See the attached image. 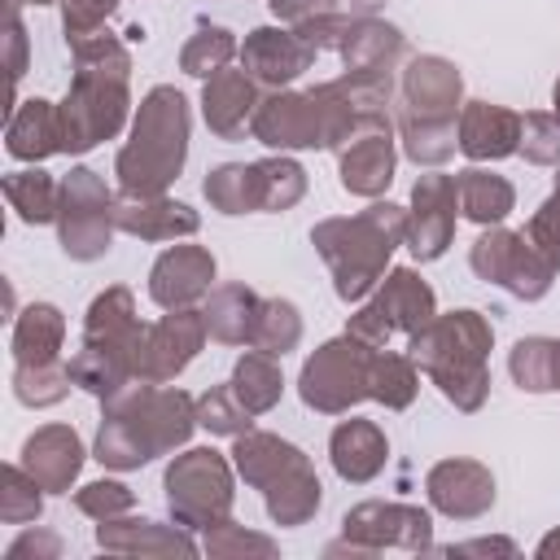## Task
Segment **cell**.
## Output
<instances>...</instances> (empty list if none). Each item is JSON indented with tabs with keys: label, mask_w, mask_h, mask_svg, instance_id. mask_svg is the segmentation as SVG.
I'll use <instances>...</instances> for the list:
<instances>
[{
	"label": "cell",
	"mask_w": 560,
	"mask_h": 560,
	"mask_svg": "<svg viewBox=\"0 0 560 560\" xmlns=\"http://www.w3.org/2000/svg\"><path fill=\"white\" fill-rule=\"evenodd\" d=\"M411 389H416V372H411L402 359H394V354H385V359H372L368 394L385 398L389 407H402V402L411 398Z\"/></svg>",
	"instance_id": "cell-23"
},
{
	"label": "cell",
	"mask_w": 560,
	"mask_h": 560,
	"mask_svg": "<svg viewBox=\"0 0 560 560\" xmlns=\"http://www.w3.org/2000/svg\"><path fill=\"white\" fill-rule=\"evenodd\" d=\"M556 114H560V83H556Z\"/></svg>",
	"instance_id": "cell-29"
},
{
	"label": "cell",
	"mask_w": 560,
	"mask_h": 560,
	"mask_svg": "<svg viewBox=\"0 0 560 560\" xmlns=\"http://www.w3.org/2000/svg\"><path fill=\"white\" fill-rule=\"evenodd\" d=\"M26 472L31 481H39L44 490H61L74 472H79V438L61 424L52 429H39L31 442H26Z\"/></svg>",
	"instance_id": "cell-11"
},
{
	"label": "cell",
	"mask_w": 560,
	"mask_h": 560,
	"mask_svg": "<svg viewBox=\"0 0 560 560\" xmlns=\"http://www.w3.org/2000/svg\"><path fill=\"white\" fill-rule=\"evenodd\" d=\"M79 503L88 508V512H109V508H127L131 503V494L122 490V486H109V481H101V486H88L83 494H79Z\"/></svg>",
	"instance_id": "cell-28"
},
{
	"label": "cell",
	"mask_w": 560,
	"mask_h": 560,
	"mask_svg": "<svg viewBox=\"0 0 560 560\" xmlns=\"http://www.w3.org/2000/svg\"><path fill=\"white\" fill-rule=\"evenodd\" d=\"M556 376H560V368H556Z\"/></svg>",
	"instance_id": "cell-30"
},
{
	"label": "cell",
	"mask_w": 560,
	"mask_h": 560,
	"mask_svg": "<svg viewBox=\"0 0 560 560\" xmlns=\"http://www.w3.org/2000/svg\"><path fill=\"white\" fill-rule=\"evenodd\" d=\"M306 61H311V44H302L298 35H284V31H254V39L245 44V66L267 83L293 79Z\"/></svg>",
	"instance_id": "cell-13"
},
{
	"label": "cell",
	"mask_w": 560,
	"mask_h": 560,
	"mask_svg": "<svg viewBox=\"0 0 560 560\" xmlns=\"http://www.w3.org/2000/svg\"><path fill=\"white\" fill-rule=\"evenodd\" d=\"M254 114V105H249V83L241 79V74H219L210 88H206V118H210V127L214 131H223V136H236V131H245V118ZM254 122V118H249Z\"/></svg>",
	"instance_id": "cell-17"
},
{
	"label": "cell",
	"mask_w": 560,
	"mask_h": 560,
	"mask_svg": "<svg viewBox=\"0 0 560 560\" xmlns=\"http://www.w3.org/2000/svg\"><path fill=\"white\" fill-rule=\"evenodd\" d=\"M455 197H459V210L468 219H481V223H494L512 210V188L499 179V175H481V171H468L455 179Z\"/></svg>",
	"instance_id": "cell-18"
},
{
	"label": "cell",
	"mask_w": 560,
	"mask_h": 560,
	"mask_svg": "<svg viewBox=\"0 0 560 560\" xmlns=\"http://www.w3.org/2000/svg\"><path fill=\"white\" fill-rule=\"evenodd\" d=\"M232 57V39L228 31H201L188 48H184V66L192 74H214V66H223Z\"/></svg>",
	"instance_id": "cell-24"
},
{
	"label": "cell",
	"mask_w": 560,
	"mask_h": 560,
	"mask_svg": "<svg viewBox=\"0 0 560 560\" xmlns=\"http://www.w3.org/2000/svg\"><path fill=\"white\" fill-rule=\"evenodd\" d=\"M232 394L241 398L245 411H267L276 402V394H280V372L271 368L267 354H245L241 368H236Z\"/></svg>",
	"instance_id": "cell-21"
},
{
	"label": "cell",
	"mask_w": 560,
	"mask_h": 560,
	"mask_svg": "<svg viewBox=\"0 0 560 560\" xmlns=\"http://www.w3.org/2000/svg\"><path fill=\"white\" fill-rule=\"evenodd\" d=\"M61 149V114L48 101H26L9 118V153L13 158H44Z\"/></svg>",
	"instance_id": "cell-14"
},
{
	"label": "cell",
	"mask_w": 560,
	"mask_h": 560,
	"mask_svg": "<svg viewBox=\"0 0 560 560\" xmlns=\"http://www.w3.org/2000/svg\"><path fill=\"white\" fill-rule=\"evenodd\" d=\"M114 9V0H66V31L74 35V44Z\"/></svg>",
	"instance_id": "cell-27"
},
{
	"label": "cell",
	"mask_w": 560,
	"mask_h": 560,
	"mask_svg": "<svg viewBox=\"0 0 560 560\" xmlns=\"http://www.w3.org/2000/svg\"><path fill=\"white\" fill-rule=\"evenodd\" d=\"M166 490H171V508H179L184 516L206 512V508H223L228 503V472H223L214 451H188L166 472Z\"/></svg>",
	"instance_id": "cell-7"
},
{
	"label": "cell",
	"mask_w": 560,
	"mask_h": 560,
	"mask_svg": "<svg viewBox=\"0 0 560 560\" xmlns=\"http://www.w3.org/2000/svg\"><path fill=\"white\" fill-rule=\"evenodd\" d=\"M389 171H394L389 122H381L376 114H363V136L341 158V184L350 192H376L381 184H389Z\"/></svg>",
	"instance_id": "cell-9"
},
{
	"label": "cell",
	"mask_w": 560,
	"mask_h": 560,
	"mask_svg": "<svg viewBox=\"0 0 560 560\" xmlns=\"http://www.w3.org/2000/svg\"><path fill=\"white\" fill-rule=\"evenodd\" d=\"M516 131H521L516 114L494 109L486 101H472V109L459 122V149L472 158H503L516 149Z\"/></svg>",
	"instance_id": "cell-12"
},
{
	"label": "cell",
	"mask_w": 560,
	"mask_h": 560,
	"mask_svg": "<svg viewBox=\"0 0 560 560\" xmlns=\"http://www.w3.org/2000/svg\"><path fill=\"white\" fill-rule=\"evenodd\" d=\"M429 315H433V293H429L411 271H394L389 284H385V293L376 298V306H368V311L354 319V337H363V341L376 346V341L389 337L394 324H402V328L416 332Z\"/></svg>",
	"instance_id": "cell-5"
},
{
	"label": "cell",
	"mask_w": 560,
	"mask_h": 560,
	"mask_svg": "<svg viewBox=\"0 0 560 560\" xmlns=\"http://www.w3.org/2000/svg\"><path fill=\"white\" fill-rule=\"evenodd\" d=\"M332 455H337V468H341V477H354V481H363V477H372V472L381 468V455H385V438H381L372 424H363V420H350V424H341V429L332 433Z\"/></svg>",
	"instance_id": "cell-15"
},
{
	"label": "cell",
	"mask_w": 560,
	"mask_h": 560,
	"mask_svg": "<svg viewBox=\"0 0 560 560\" xmlns=\"http://www.w3.org/2000/svg\"><path fill=\"white\" fill-rule=\"evenodd\" d=\"M245 416H249V411L241 407V398H236L232 389H214V394L201 398V424H210V429H219V433L241 429Z\"/></svg>",
	"instance_id": "cell-25"
},
{
	"label": "cell",
	"mask_w": 560,
	"mask_h": 560,
	"mask_svg": "<svg viewBox=\"0 0 560 560\" xmlns=\"http://www.w3.org/2000/svg\"><path fill=\"white\" fill-rule=\"evenodd\" d=\"M188 433V398L184 394H144L140 407H114V416L101 424L96 459L114 468L144 464L158 446L179 442Z\"/></svg>",
	"instance_id": "cell-2"
},
{
	"label": "cell",
	"mask_w": 560,
	"mask_h": 560,
	"mask_svg": "<svg viewBox=\"0 0 560 560\" xmlns=\"http://www.w3.org/2000/svg\"><path fill=\"white\" fill-rule=\"evenodd\" d=\"M4 192L13 201V210L26 219V223H44L57 214V184L44 175V171H18L4 179Z\"/></svg>",
	"instance_id": "cell-19"
},
{
	"label": "cell",
	"mask_w": 560,
	"mask_h": 560,
	"mask_svg": "<svg viewBox=\"0 0 560 560\" xmlns=\"http://www.w3.org/2000/svg\"><path fill=\"white\" fill-rule=\"evenodd\" d=\"M254 341L267 350V354H280L298 341V315L289 302H267L258 306V319H254Z\"/></svg>",
	"instance_id": "cell-22"
},
{
	"label": "cell",
	"mask_w": 560,
	"mask_h": 560,
	"mask_svg": "<svg viewBox=\"0 0 560 560\" xmlns=\"http://www.w3.org/2000/svg\"><path fill=\"white\" fill-rule=\"evenodd\" d=\"M109 192L92 171H70L61 188V245L70 258H96L109 245Z\"/></svg>",
	"instance_id": "cell-3"
},
{
	"label": "cell",
	"mask_w": 560,
	"mask_h": 560,
	"mask_svg": "<svg viewBox=\"0 0 560 560\" xmlns=\"http://www.w3.org/2000/svg\"><path fill=\"white\" fill-rule=\"evenodd\" d=\"M210 276H214V262H210L201 249L179 245V249L162 254V262L153 267V298H158L162 306H184V302H192L197 293H206Z\"/></svg>",
	"instance_id": "cell-10"
},
{
	"label": "cell",
	"mask_w": 560,
	"mask_h": 560,
	"mask_svg": "<svg viewBox=\"0 0 560 560\" xmlns=\"http://www.w3.org/2000/svg\"><path fill=\"white\" fill-rule=\"evenodd\" d=\"M521 127H525V158H534V162H556L560 158V122H551L542 114H529Z\"/></svg>",
	"instance_id": "cell-26"
},
{
	"label": "cell",
	"mask_w": 560,
	"mask_h": 560,
	"mask_svg": "<svg viewBox=\"0 0 560 560\" xmlns=\"http://www.w3.org/2000/svg\"><path fill=\"white\" fill-rule=\"evenodd\" d=\"M455 179H442V175H429L416 184V223L407 232L411 241V254L420 258H438L451 241V228H455Z\"/></svg>",
	"instance_id": "cell-8"
},
{
	"label": "cell",
	"mask_w": 560,
	"mask_h": 560,
	"mask_svg": "<svg viewBox=\"0 0 560 560\" xmlns=\"http://www.w3.org/2000/svg\"><path fill=\"white\" fill-rule=\"evenodd\" d=\"M184 140H188V114H184V96L171 88L149 92V101L140 105V122L131 144L118 153V179L122 188L136 197H153L162 192V184L179 171L184 162Z\"/></svg>",
	"instance_id": "cell-1"
},
{
	"label": "cell",
	"mask_w": 560,
	"mask_h": 560,
	"mask_svg": "<svg viewBox=\"0 0 560 560\" xmlns=\"http://www.w3.org/2000/svg\"><path fill=\"white\" fill-rule=\"evenodd\" d=\"M197 341H201V324H197L192 315H184V311H179V315H166L158 328L140 332L136 372L149 376V381H162V376L179 372V368L192 359Z\"/></svg>",
	"instance_id": "cell-6"
},
{
	"label": "cell",
	"mask_w": 560,
	"mask_h": 560,
	"mask_svg": "<svg viewBox=\"0 0 560 560\" xmlns=\"http://www.w3.org/2000/svg\"><path fill=\"white\" fill-rule=\"evenodd\" d=\"M118 228L136 232V236H149V241H162V236H175V232H192L197 228V214H188V206H171V201H153V206H140V201H122L114 210Z\"/></svg>",
	"instance_id": "cell-16"
},
{
	"label": "cell",
	"mask_w": 560,
	"mask_h": 560,
	"mask_svg": "<svg viewBox=\"0 0 560 560\" xmlns=\"http://www.w3.org/2000/svg\"><path fill=\"white\" fill-rule=\"evenodd\" d=\"M372 359L354 341H328L302 372V398L319 411H337L368 394Z\"/></svg>",
	"instance_id": "cell-4"
},
{
	"label": "cell",
	"mask_w": 560,
	"mask_h": 560,
	"mask_svg": "<svg viewBox=\"0 0 560 560\" xmlns=\"http://www.w3.org/2000/svg\"><path fill=\"white\" fill-rule=\"evenodd\" d=\"M560 341H521L516 354H512V376L525 385V389H560Z\"/></svg>",
	"instance_id": "cell-20"
}]
</instances>
